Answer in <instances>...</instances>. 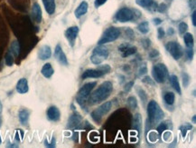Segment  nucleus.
<instances>
[{
    "mask_svg": "<svg viewBox=\"0 0 196 148\" xmlns=\"http://www.w3.org/2000/svg\"><path fill=\"white\" fill-rule=\"evenodd\" d=\"M113 91V85L109 81H105L95 90L89 97L88 101L91 106L98 105L109 97Z\"/></svg>",
    "mask_w": 196,
    "mask_h": 148,
    "instance_id": "nucleus-1",
    "label": "nucleus"
},
{
    "mask_svg": "<svg viewBox=\"0 0 196 148\" xmlns=\"http://www.w3.org/2000/svg\"><path fill=\"white\" fill-rule=\"evenodd\" d=\"M147 115L148 118L146 122L153 127L164 118L165 113L155 100H151L147 105Z\"/></svg>",
    "mask_w": 196,
    "mask_h": 148,
    "instance_id": "nucleus-2",
    "label": "nucleus"
},
{
    "mask_svg": "<svg viewBox=\"0 0 196 148\" xmlns=\"http://www.w3.org/2000/svg\"><path fill=\"white\" fill-rule=\"evenodd\" d=\"M96 85H97L96 82H90L80 87V89L79 90L78 94L76 95V102L81 107L85 108L86 104L88 102V99L91 94V91L94 89V87Z\"/></svg>",
    "mask_w": 196,
    "mask_h": 148,
    "instance_id": "nucleus-3",
    "label": "nucleus"
},
{
    "mask_svg": "<svg viewBox=\"0 0 196 148\" xmlns=\"http://www.w3.org/2000/svg\"><path fill=\"white\" fill-rule=\"evenodd\" d=\"M152 76L154 80L157 83L159 84L165 83L169 76V73L166 65L163 63H158L155 64L152 68Z\"/></svg>",
    "mask_w": 196,
    "mask_h": 148,
    "instance_id": "nucleus-4",
    "label": "nucleus"
},
{
    "mask_svg": "<svg viewBox=\"0 0 196 148\" xmlns=\"http://www.w3.org/2000/svg\"><path fill=\"white\" fill-rule=\"evenodd\" d=\"M121 35V31L118 27L115 26H110L107 28L102 36V37L98 40V45H103L107 43H110L117 40Z\"/></svg>",
    "mask_w": 196,
    "mask_h": 148,
    "instance_id": "nucleus-5",
    "label": "nucleus"
},
{
    "mask_svg": "<svg viewBox=\"0 0 196 148\" xmlns=\"http://www.w3.org/2000/svg\"><path fill=\"white\" fill-rule=\"evenodd\" d=\"M109 53L107 48L103 47L102 45H98L93 49L92 55L91 56V61L92 64L98 65L109 57Z\"/></svg>",
    "mask_w": 196,
    "mask_h": 148,
    "instance_id": "nucleus-6",
    "label": "nucleus"
},
{
    "mask_svg": "<svg viewBox=\"0 0 196 148\" xmlns=\"http://www.w3.org/2000/svg\"><path fill=\"white\" fill-rule=\"evenodd\" d=\"M112 108V102L110 101H108V102H105L104 104H102L101 106H99L98 108H96L95 110H93L91 114V118L93 119L94 122L96 123H99L103 116L106 115Z\"/></svg>",
    "mask_w": 196,
    "mask_h": 148,
    "instance_id": "nucleus-7",
    "label": "nucleus"
},
{
    "mask_svg": "<svg viewBox=\"0 0 196 148\" xmlns=\"http://www.w3.org/2000/svg\"><path fill=\"white\" fill-rule=\"evenodd\" d=\"M165 48L167 52L172 56V57L176 60H179L183 56V49L179 43L176 41H170L165 45Z\"/></svg>",
    "mask_w": 196,
    "mask_h": 148,
    "instance_id": "nucleus-8",
    "label": "nucleus"
},
{
    "mask_svg": "<svg viewBox=\"0 0 196 148\" xmlns=\"http://www.w3.org/2000/svg\"><path fill=\"white\" fill-rule=\"evenodd\" d=\"M134 13L130 8L128 7H123L121 9H119L116 16H115V19L118 22L121 23H125V22H128L133 20L134 18Z\"/></svg>",
    "mask_w": 196,
    "mask_h": 148,
    "instance_id": "nucleus-9",
    "label": "nucleus"
},
{
    "mask_svg": "<svg viewBox=\"0 0 196 148\" xmlns=\"http://www.w3.org/2000/svg\"><path fill=\"white\" fill-rule=\"evenodd\" d=\"M81 120L82 117L81 115L78 114V113H73L68 119V124H67V127L69 129H75L78 128L81 124Z\"/></svg>",
    "mask_w": 196,
    "mask_h": 148,
    "instance_id": "nucleus-10",
    "label": "nucleus"
},
{
    "mask_svg": "<svg viewBox=\"0 0 196 148\" xmlns=\"http://www.w3.org/2000/svg\"><path fill=\"white\" fill-rule=\"evenodd\" d=\"M79 34V27L78 26H71L65 31V37L67 40L71 44L72 46L74 45V42L77 38Z\"/></svg>",
    "mask_w": 196,
    "mask_h": 148,
    "instance_id": "nucleus-11",
    "label": "nucleus"
},
{
    "mask_svg": "<svg viewBox=\"0 0 196 148\" xmlns=\"http://www.w3.org/2000/svg\"><path fill=\"white\" fill-rule=\"evenodd\" d=\"M54 56L56 58V60L59 62L62 65H68V59H67V56L65 55V53L63 52L61 46L60 45H57L56 47H55V50H54Z\"/></svg>",
    "mask_w": 196,
    "mask_h": 148,
    "instance_id": "nucleus-12",
    "label": "nucleus"
},
{
    "mask_svg": "<svg viewBox=\"0 0 196 148\" xmlns=\"http://www.w3.org/2000/svg\"><path fill=\"white\" fill-rule=\"evenodd\" d=\"M105 74L99 70L98 68L97 69H87L83 72V74L81 75V78L82 79H87V78H98V77H101L103 76Z\"/></svg>",
    "mask_w": 196,
    "mask_h": 148,
    "instance_id": "nucleus-13",
    "label": "nucleus"
},
{
    "mask_svg": "<svg viewBox=\"0 0 196 148\" xmlns=\"http://www.w3.org/2000/svg\"><path fill=\"white\" fill-rule=\"evenodd\" d=\"M47 118L53 122H58L61 118V112L56 106H50L47 110Z\"/></svg>",
    "mask_w": 196,
    "mask_h": 148,
    "instance_id": "nucleus-14",
    "label": "nucleus"
},
{
    "mask_svg": "<svg viewBox=\"0 0 196 148\" xmlns=\"http://www.w3.org/2000/svg\"><path fill=\"white\" fill-rule=\"evenodd\" d=\"M52 56V50L51 47L47 45L41 46L38 51V57L41 60H47Z\"/></svg>",
    "mask_w": 196,
    "mask_h": 148,
    "instance_id": "nucleus-15",
    "label": "nucleus"
},
{
    "mask_svg": "<svg viewBox=\"0 0 196 148\" xmlns=\"http://www.w3.org/2000/svg\"><path fill=\"white\" fill-rule=\"evenodd\" d=\"M32 17L36 23L42 21V9L37 3H35L32 8Z\"/></svg>",
    "mask_w": 196,
    "mask_h": 148,
    "instance_id": "nucleus-16",
    "label": "nucleus"
},
{
    "mask_svg": "<svg viewBox=\"0 0 196 148\" xmlns=\"http://www.w3.org/2000/svg\"><path fill=\"white\" fill-rule=\"evenodd\" d=\"M29 90L28 81L25 78H21L17 84V91L19 94H25Z\"/></svg>",
    "mask_w": 196,
    "mask_h": 148,
    "instance_id": "nucleus-17",
    "label": "nucleus"
},
{
    "mask_svg": "<svg viewBox=\"0 0 196 148\" xmlns=\"http://www.w3.org/2000/svg\"><path fill=\"white\" fill-rule=\"evenodd\" d=\"M88 6H89V5H88V3H87L86 1L81 2V3L80 4V6L76 8V10H75V13H74V14H75V17H76L77 18H81L82 16H84V15L87 13V11H88Z\"/></svg>",
    "mask_w": 196,
    "mask_h": 148,
    "instance_id": "nucleus-18",
    "label": "nucleus"
},
{
    "mask_svg": "<svg viewBox=\"0 0 196 148\" xmlns=\"http://www.w3.org/2000/svg\"><path fill=\"white\" fill-rule=\"evenodd\" d=\"M29 116H30V111L25 109V108L21 109L18 113V118H19L20 123L24 126L27 125L28 120H29Z\"/></svg>",
    "mask_w": 196,
    "mask_h": 148,
    "instance_id": "nucleus-19",
    "label": "nucleus"
},
{
    "mask_svg": "<svg viewBox=\"0 0 196 148\" xmlns=\"http://www.w3.org/2000/svg\"><path fill=\"white\" fill-rule=\"evenodd\" d=\"M41 73L45 78H51L53 76L54 73V68H53L51 64L46 63L44 64V65L42 67Z\"/></svg>",
    "mask_w": 196,
    "mask_h": 148,
    "instance_id": "nucleus-20",
    "label": "nucleus"
},
{
    "mask_svg": "<svg viewBox=\"0 0 196 148\" xmlns=\"http://www.w3.org/2000/svg\"><path fill=\"white\" fill-rule=\"evenodd\" d=\"M133 128L135 131H137V134H139L142 131V116L140 114L137 113L134 115V119H133Z\"/></svg>",
    "mask_w": 196,
    "mask_h": 148,
    "instance_id": "nucleus-21",
    "label": "nucleus"
},
{
    "mask_svg": "<svg viewBox=\"0 0 196 148\" xmlns=\"http://www.w3.org/2000/svg\"><path fill=\"white\" fill-rule=\"evenodd\" d=\"M44 8L49 15H53L55 11V0H43Z\"/></svg>",
    "mask_w": 196,
    "mask_h": 148,
    "instance_id": "nucleus-22",
    "label": "nucleus"
},
{
    "mask_svg": "<svg viewBox=\"0 0 196 148\" xmlns=\"http://www.w3.org/2000/svg\"><path fill=\"white\" fill-rule=\"evenodd\" d=\"M168 77H169L170 84L172 85V87L176 91L177 94L181 95L182 94V90H181V86H180V83H179L178 77H177L176 75H172L171 76H168Z\"/></svg>",
    "mask_w": 196,
    "mask_h": 148,
    "instance_id": "nucleus-23",
    "label": "nucleus"
},
{
    "mask_svg": "<svg viewBox=\"0 0 196 148\" xmlns=\"http://www.w3.org/2000/svg\"><path fill=\"white\" fill-rule=\"evenodd\" d=\"M170 127L171 128L173 127L172 124H171V121H163L157 126V132L159 134H162L165 130H168Z\"/></svg>",
    "mask_w": 196,
    "mask_h": 148,
    "instance_id": "nucleus-24",
    "label": "nucleus"
},
{
    "mask_svg": "<svg viewBox=\"0 0 196 148\" xmlns=\"http://www.w3.org/2000/svg\"><path fill=\"white\" fill-rule=\"evenodd\" d=\"M164 100L166 105L173 106L176 101V95L173 92H166L164 95Z\"/></svg>",
    "mask_w": 196,
    "mask_h": 148,
    "instance_id": "nucleus-25",
    "label": "nucleus"
},
{
    "mask_svg": "<svg viewBox=\"0 0 196 148\" xmlns=\"http://www.w3.org/2000/svg\"><path fill=\"white\" fill-rule=\"evenodd\" d=\"M183 40L186 48H193L194 46V37L191 33H184Z\"/></svg>",
    "mask_w": 196,
    "mask_h": 148,
    "instance_id": "nucleus-26",
    "label": "nucleus"
},
{
    "mask_svg": "<svg viewBox=\"0 0 196 148\" xmlns=\"http://www.w3.org/2000/svg\"><path fill=\"white\" fill-rule=\"evenodd\" d=\"M137 48L136 46H133V45H130L128 46L126 50H124L122 53H121V56L123 58H126V57H128L130 56H133L137 53Z\"/></svg>",
    "mask_w": 196,
    "mask_h": 148,
    "instance_id": "nucleus-27",
    "label": "nucleus"
},
{
    "mask_svg": "<svg viewBox=\"0 0 196 148\" xmlns=\"http://www.w3.org/2000/svg\"><path fill=\"white\" fill-rule=\"evenodd\" d=\"M10 53L13 54V56H17L20 53V45L19 43L17 41H14V42L11 44V46H10Z\"/></svg>",
    "mask_w": 196,
    "mask_h": 148,
    "instance_id": "nucleus-28",
    "label": "nucleus"
},
{
    "mask_svg": "<svg viewBox=\"0 0 196 148\" xmlns=\"http://www.w3.org/2000/svg\"><path fill=\"white\" fill-rule=\"evenodd\" d=\"M137 29L139 32H141L142 34H147L149 31V24L147 21H144L140 23L137 26Z\"/></svg>",
    "mask_w": 196,
    "mask_h": 148,
    "instance_id": "nucleus-29",
    "label": "nucleus"
},
{
    "mask_svg": "<svg viewBox=\"0 0 196 148\" xmlns=\"http://www.w3.org/2000/svg\"><path fill=\"white\" fill-rule=\"evenodd\" d=\"M137 92L139 98L141 99V101L143 102V104H146V101H147V94L146 93V91L141 88V87H137Z\"/></svg>",
    "mask_w": 196,
    "mask_h": 148,
    "instance_id": "nucleus-30",
    "label": "nucleus"
},
{
    "mask_svg": "<svg viewBox=\"0 0 196 148\" xmlns=\"http://www.w3.org/2000/svg\"><path fill=\"white\" fill-rule=\"evenodd\" d=\"M138 6L145 7V8H149L154 5V0H136Z\"/></svg>",
    "mask_w": 196,
    "mask_h": 148,
    "instance_id": "nucleus-31",
    "label": "nucleus"
},
{
    "mask_svg": "<svg viewBox=\"0 0 196 148\" xmlns=\"http://www.w3.org/2000/svg\"><path fill=\"white\" fill-rule=\"evenodd\" d=\"M127 104H128V106L129 108H131V109H136L137 107V98L135 97V96H129L128 99H127Z\"/></svg>",
    "mask_w": 196,
    "mask_h": 148,
    "instance_id": "nucleus-32",
    "label": "nucleus"
},
{
    "mask_svg": "<svg viewBox=\"0 0 196 148\" xmlns=\"http://www.w3.org/2000/svg\"><path fill=\"white\" fill-rule=\"evenodd\" d=\"M192 125H190V124H184V125H183V126H181L180 127V131H181V134H182V136L184 138L185 136H186V134H187V132L189 131V130H192Z\"/></svg>",
    "mask_w": 196,
    "mask_h": 148,
    "instance_id": "nucleus-33",
    "label": "nucleus"
},
{
    "mask_svg": "<svg viewBox=\"0 0 196 148\" xmlns=\"http://www.w3.org/2000/svg\"><path fill=\"white\" fill-rule=\"evenodd\" d=\"M148 56H149V59L150 60H157V58L160 56V53L157 49H152L150 50L149 54H148Z\"/></svg>",
    "mask_w": 196,
    "mask_h": 148,
    "instance_id": "nucleus-34",
    "label": "nucleus"
},
{
    "mask_svg": "<svg viewBox=\"0 0 196 148\" xmlns=\"http://www.w3.org/2000/svg\"><path fill=\"white\" fill-rule=\"evenodd\" d=\"M182 78H183V85L184 87H187L191 83V77L186 73H182Z\"/></svg>",
    "mask_w": 196,
    "mask_h": 148,
    "instance_id": "nucleus-35",
    "label": "nucleus"
},
{
    "mask_svg": "<svg viewBox=\"0 0 196 148\" xmlns=\"http://www.w3.org/2000/svg\"><path fill=\"white\" fill-rule=\"evenodd\" d=\"M5 60H6V65H8V66H12V65L14 64V56H13V54H12V53H10V52H8V53L6 55V58H5Z\"/></svg>",
    "mask_w": 196,
    "mask_h": 148,
    "instance_id": "nucleus-36",
    "label": "nucleus"
},
{
    "mask_svg": "<svg viewBox=\"0 0 196 148\" xmlns=\"http://www.w3.org/2000/svg\"><path fill=\"white\" fill-rule=\"evenodd\" d=\"M158 137H159V135H158V133H156V132H154V131H152V132H150L149 134H148V140L150 141V142H152V143H155V142H157V140H158Z\"/></svg>",
    "mask_w": 196,
    "mask_h": 148,
    "instance_id": "nucleus-37",
    "label": "nucleus"
},
{
    "mask_svg": "<svg viewBox=\"0 0 196 148\" xmlns=\"http://www.w3.org/2000/svg\"><path fill=\"white\" fill-rule=\"evenodd\" d=\"M98 68L99 70H101L105 75L109 74V73L111 71V67H110V65H109V64H98Z\"/></svg>",
    "mask_w": 196,
    "mask_h": 148,
    "instance_id": "nucleus-38",
    "label": "nucleus"
},
{
    "mask_svg": "<svg viewBox=\"0 0 196 148\" xmlns=\"http://www.w3.org/2000/svg\"><path fill=\"white\" fill-rule=\"evenodd\" d=\"M178 29H179V33L180 34H184L188 30V25L186 23H184V22H181L179 24Z\"/></svg>",
    "mask_w": 196,
    "mask_h": 148,
    "instance_id": "nucleus-39",
    "label": "nucleus"
},
{
    "mask_svg": "<svg viewBox=\"0 0 196 148\" xmlns=\"http://www.w3.org/2000/svg\"><path fill=\"white\" fill-rule=\"evenodd\" d=\"M163 134H163V138H164V140H165V142H171V141H172V137H173L172 132L166 131V130H165Z\"/></svg>",
    "mask_w": 196,
    "mask_h": 148,
    "instance_id": "nucleus-40",
    "label": "nucleus"
},
{
    "mask_svg": "<svg viewBox=\"0 0 196 148\" xmlns=\"http://www.w3.org/2000/svg\"><path fill=\"white\" fill-rule=\"evenodd\" d=\"M146 73H147V66H146V64H141V66H140L139 69H138V76H145Z\"/></svg>",
    "mask_w": 196,
    "mask_h": 148,
    "instance_id": "nucleus-41",
    "label": "nucleus"
},
{
    "mask_svg": "<svg viewBox=\"0 0 196 148\" xmlns=\"http://www.w3.org/2000/svg\"><path fill=\"white\" fill-rule=\"evenodd\" d=\"M142 82H143L144 84H146V85H156V83H155L154 79H151V77H149V76H145V77L142 79Z\"/></svg>",
    "mask_w": 196,
    "mask_h": 148,
    "instance_id": "nucleus-42",
    "label": "nucleus"
},
{
    "mask_svg": "<svg viewBox=\"0 0 196 148\" xmlns=\"http://www.w3.org/2000/svg\"><path fill=\"white\" fill-rule=\"evenodd\" d=\"M141 45L145 49H148L150 47V45H151V41L148 38H144V39L141 40Z\"/></svg>",
    "mask_w": 196,
    "mask_h": 148,
    "instance_id": "nucleus-43",
    "label": "nucleus"
},
{
    "mask_svg": "<svg viewBox=\"0 0 196 148\" xmlns=\"http://www.w3.org/2000/svg\"><path fill=\"white\" fill-rule=\"evenodd\" d=\"M126 35H127V37L129 38L130 40H133V39L135 38L134 31H133L131 28H127V29H126Z\"/></svg>",
    "mask_w": 196,
    "mask_h": 148,
    "instance_id": "nucleus-44",
    "label": "nucleus"
},
{
    "mask_svg": "<svg viewBox=\"0 0 196 148\" xmlns=\"http://www.w3.org/2000/svg\"><path fill=\"white\" fill-rule=\"evenodd\" d=\"M185 55H186V57H187L188 60H192L193 56H194V50H193V48H187L185 50Z\"/></svg>",
    "mask_w": 196,
    "mask_h": 148,
    "instance_id": "nucleus-45",
    "label": "nucleus"
},
{
    "mask_svg": "<svg viewBox=\"0 0 196 148\" xmlns=\"http://www.w3.org/2000/svg\"><path fill=\"white\" fill-rule=\"evenodd\" d=\"M24 133L23 130L17 129V133H16V139L18 140V141L23 140V138H24Z\"/></svg>",
    "mask_w": 196,
    "mask_h": 148,
    "instance_id": "nucleus-46",
    "label": "nucleus"
},
{
    "mask_svg": "<svg viewBox=\"0 0 196 148\" xmlns=\"http://www.w3.org/2000/svg\"><path fill=\"white\" fill-rule=\"evenodd\" d=\"M157 33H158V38H159V39H162V38H164V37H165V30H164V28H163V27H158V29H157Z\"/></svg>",
    "mask_w": 196,
    "mask_h": 148,
    "instance_id": "nucleus-47",
    "label": "nucleus"
},
{
    "mask_svg": "<svg viewBox=\"0 0 196 148\" xmlns=\"http://www.w3.org/2000/svg\"><path fill=\"white\" fill-rule=\"evenodd\" d=\"M134 82L133 81H130V82H128V83H127L126 85H125V87H124V90L126 91V92H128V91H130L131 89H132V87L134 86Z\"/></svg>",
    "mask_w": 196,
    "mask_h": 148,
    "instance_id": "nucleus-48",
    "label": "nucleus"
},
{
    "mask_svg": "<svg viewBox=\"0 0 196 148\" xmlns=\"http://www.w3.org/2000/svg\"><path fill=\"white\" fill-rule=\"evenodd\" d=\"M44 145H45L46 147H55V139L53 138V141H52L51 143H49L47 140H45Z\"/></svg>",
    "mask_w": 196,
    "mask_h": 148,
    "instance_id": "nucleus-49",
    "label": "nucleus"
},
{
    "mask_svg": "<svg viewBox=\"0 0 196 148\" xmlns=\"http://www.w3.org/2000/svg\"><path fill=\"white\" fill-rule=\"evenodd\" d=\"M166 8H167V6H166V5L165 4H161V5H159V6H157V10L159 11V12H165V10H166Z\"/></svg>",
    "mask_w": 196,
    "mask_h": 148,
    "instance_id": "nucleus-50",
    "label": "nucleus"
},
{
    "mask_svg": "<svg viewBox=\"0 0 196 148\" xmlns=\"http://www.w3.org/2000/svg\"><path fill=\"white\" fill-rule=\"evenodd\" d=\"M106 2H107V0H95L94 5H95V6H96V7H98V6H100L104 5Z\"/></svg>",
    "mask_w": 196,
    "mask_h": 148,
    "instance_id": "nucleus-51",
    "label": "nucleus"
},
{
    "mask_svg": "<svg viewBox=\"0 0 196 148\" xmlns=\"http://www.w3.org/2000/svg\"><path fill=\"white\" fill-rule=\"evenodd\" d=\"M192 22H193V25L194 26L196 25V12L195 10H194L193 14H192Z\"/></svg>",
    "mask_w": 196,
    "mask_h": 148,
    "instance_id": "nucleus-52",
    "label": "nucleus"
},
{
    "mask_svg": "<svg viewBox=\"0 0 196 148\" xmlns=\"http://www.w3.org/2000/svg\"><path fill=\"white\" fill-rule=\"evenodd\" d=\"M189 6L192 9H195V0H189Z\"/></svg>",
    "mask_w": 196,
    "mask_h": 148,
    "instance_id": "nucleus-53",
    "label": "nucleus"
},
{
    "mask_svg": "<svg viewBox=\"0 0 196 148\" xmlns=\"http://www.w3.org/2000/svg\"><path fill=\"white\" fill-rule=\"evenodd\" d=\"M161 23H162V19H160V18H158L154 19V24H155L156 25H160Z\"/></svg>",
    "mask_w": 196,
    "mask_h": 148,
    "instance_id": "nucleus-54",
    "label": "nucleus"
},
{
    "mask_svg": "<svg viewBox=\"0 0 196 148\" xmlns=\"http://www.w3.org/2000/svg\"><path fill=\"white\" fill-rule=\"evenodd\" d=\"M167 33H168V35H170V36H172V35H174V33H175V31H174V29H173L172 27H170V28L168 29V31H167Z\"/></svg>",
    "mask_w": 196,
    "mask_h": 148,
    "instance_id": "nucleus-55",
    "label": "nucleus"
},
{
    "mask_svg": "<svg viewBox=\"0 0 196 148\" xmlns=\"http://www.w3.org/2000/svg\"><path fill=\"white\" fill-rule=\"evenodd\" d=\"M193 123H194V124H195L196 123V116L195 115H194V116H193Z\"/></svg>",
    "mask_w": 196,
    "mask_h": 148,
    "instance_id": "nucleus-56",
    "label": "nucleus"
},
{
    "mask_svg": "<svg viewBox=\"0 0 196 148\" xmlns=\"http://www.w3.org/2000/svg\"><path fill=\"white\" fill-rule=\"evenodd\" d=\"M2 110H3V106H2V103L0 102V114L2 113Z\"/></svg>",
    "mask_w": 196,
    "mask_h": 148,
    "instance_id": "nucleus-57",
    "label": "nucleus"
},
{
    "mask_svg": "<svg viewBox=\"0 0 196 148\" xmlns=\"http://www.w3.org/2000/svg\"><path fill=\"white\" fill-rule=\"evenodd\" d=\"M1 125H2V119H1V117H0V127H1Z\"/></svg>",
    "mask_w": 196,
    "mask_h": 148,
    "instance_id": "nucleus-58",
    "label": "nucleus"
},
{
    "mask_svg": "<svg viewBox=\"0 0 196 148\" xmlns=\"http://www.w3.org/2000/svg\"><path fill=\"white\" fill-rule=\"evenodd\" d=\"M1 143H2V138H1V135H0V145H1Z\"/></svg>",
    "mask_w": 196,
    "mask_h": 148,
    "instance_id": "nucleus-59",
    "label": "nucleus"
}]
</instances>
